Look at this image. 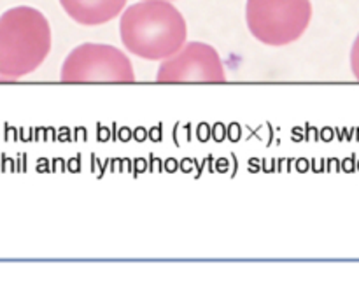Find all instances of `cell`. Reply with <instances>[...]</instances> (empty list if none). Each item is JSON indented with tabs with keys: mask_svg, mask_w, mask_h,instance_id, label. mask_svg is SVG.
Segmentation results:
<instances>
[{
	"mask_svg": "<svg viewBox=\"0 0 359 282\" xmlns=\"http://www.w3.org/2000/svg\"><path fill=\"white\" fill-rule=\"evenodd\" d=\"M119 37L132 55L161 62L186 44L188 25L170 0H142L121 14Z\"/></svg>",
	"mask_w": 359,
	"mask_h": 282,
	"instance_id": "1",
	"label": "cell"
},
{
	"mask_svg": "<svg viewBox=\"0 0 359 282\" xmlns=\"http://www.w3.org/2000/svg\"><path fill=\"white\" fill-rule=\"evenodd\" d=\"M49 21L35 7L18 6L0 16V77L18 81L35 72L49 56Z\"/></svg>",
	"mask_w": 359,
	"mask_h": 282,
	"instance_id": "2",
	"label": "cell"
},
{
	"mask_svg": "<svg viewBox=\"0 0 359 282\" xmlns=\"http://www.w3.org/2000/svg\"><path fill=\"white\" fill-rule=\"evenodd\" d=\"M312 20L311 0H248L245 23L256 41L272 48L293 44Z\"/></svg>",
	"mask_w": 359,
	"mask_h": 282,
	"instance_id": "3",
	"label": "cell"
},
{
	"mask_svg": "<svg viewBox=\"0 0 359 282\" xmlns=\"http://www.w3.org/2000/svg\"><path fill=\"white\" fill-rule=\"evenodd\" d=\"M62 83H135V72L128 56L109 44L84 42L77 46L62 65Z\"/></svg>",
	"mask_w": 359,
	"mask_h": 282,
	"instance_id": "4",
	"label": "cell"
},
{
	"mask_svg": "<svg viewBox=\"0 0 359 282\" xmlns=\"http://www.w3.org/2000/svg\"><path fill=\"white\" fill-rule=\"evenodd\" d=\"M158 83H226V70L216 48L205 42H186L177 53L161 60Z\"/></svg>",
	"mask_w": 359,
	"mask_h": 282,
	"instance_id": "5",
	"label": "cell"
},
{
	"mask_svg": "<svg viewBox=\"0 0 359 282\" xmlns=\"http://www.w3.org/2000/svg\"><path fill=\"white\" fill-rule=\"evenodd\" d=\"M128 0H60L70 20L84 27H97L118 18Z\"/></svg>",
	"mask_w": 359,
	"mask_h": 282,
	"instance_id": "6",
	"label": "cell"
},
{
	"mask_svg": "<svg viewBox=\"0 0 359 282\" xmlns=\"http://www.w3.org/2000/svg\"><path fill=\"white\" fill-rule=\"evenodd\" d=\"M351 70H353V76L359 81V34L354 39L353 48H351Z\"/></svg>",
	"mask_w": 359,
	"mask_h": 282,
	"instance_id": "7",
	"label": "cell"
},
{
	"mask_svg": "<svg viewBox=\"0 0 359 282\" xmlns=\"http://www.w3.org/2000/svg\"><path fill=\"white\" fill-rule=\"evenodd\" d=\"M0 83H6V81H4V79H2V77H0Z\"/></svg>",
	"mask_w": 359,
	"mask_h": 282,
	"instance_id": "8",
	"label": "cell"
}]
</instances>
